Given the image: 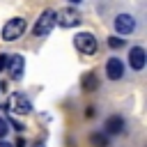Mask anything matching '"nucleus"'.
Masks as SVG:
<instances>
[{
    "instance_id": "obj_1",
    "label": "nucleus",
    "mask_w": 147,
    "mask_h": 147,
    "mask_svg": "<svg viewBox=\"0 0 147 147\" xmlns=\"http://www.w3.org/2000/svg\"><path fill=\"white\" fill-rule=\"evenodd\" d=\"M53 25H55V11H53V9H44L41 16L37 18L32 32H34V37H46V34L53 30Z\"/></svg>"
},
{
    "instance_id": "obj_2",
    "label": "nucleus",
    "mask_w": 147,
    "mask_h": 147,
    "mask_svg": "<svg viewBox=\"0 0 147 147\" xmlns=\"http://www.w3.org/2000/svg\"><path fill=\"white\" fill-rule=\"evenodd\" d=\"M25 32V18H9L7 23H5V28H2V39L5 41H14V39H18L21 34Z\"/></svg>"
},
{
    "instance_id": "obj_3",
    "label": "nucleus",
    "mask_w": 147,
    "mask_h": 147,
    "mask_svg": "<svg viewBox=\"0 0 147 147\" xmlns=\"http://www.w3.org/2000/svg\"><path fill=\"white\" fill-rule=\"evenodd\" d=\"M74 44H76V48H78L83 55H94L96 48H99L96 39H94L90 32H78V34L74 37Z\"/></svg>"
},
{
    "instance_id": "obj_4",
    "label": "nucleus",
    "mask_w": 147,
    "mask_h": 147,
    "mask_svg": "<svg viewBox=\"0 0 147 147\" xmlns=\"http://www.w3.org/2000/svg\"><path fill=\"white\" fill-rule=\"evenodd\" d=\"M55 23L60 28H74V25L80 23V14L76 9H71V7H64V9L55 11Z\"/></svg>"
},
{
    "instance_id": "obj_5",
    "label": "nucleus",
    "mask_w": 147,
    "mask_h": 147,
    "mask_svg": "<svg viewBox=\"0 0 147 147\" xmlns=\"http://www.w3.org/2000/svg\"><path fill=\"white\" fill-rule=\"evenodd\" d=\"M7 106H9V110H11V113H21V115H25V113H30V110H32L30 99H28V96H23V94H11Z\"/></svg>"
},
{
    "instance_id": "obj_6",
    "label": "nucleus",
    "mask_w": 147,
    "mask_h": 147,
    "mask_svg": "<svg viewBox=\"0 0 147 147\" xmlns=\"http://www.w3.org/2000/svg\"><path fill=\"white\" fill-rule=\"evenodd\" d=\"M115 30L119 34H131L136 30V18L131 14H117L115 16Z\"/></svg>"
},
{
    "instance_id": "obj_7",
    "label": "nucleus",
    "mask_w": 147,
    "mask_h": 147,
    "mask_svg": "<svg viewBox=\"0 0 147 147\" xmlns=\"http://www.w3.org/2000/svg\"><path fill=\"white\" fill-rule=\"evenodd\" d=\"M145 62H147V55H145V48H140V46H133V48L129 51V64H131V69H136V71H140V69L145 67Z\"/></svg>"
},
{
    "instance_id": "obj_8",
    "label": "nucleus",
    "mask_w": 147,
    "mask_h": 147,
    "mask_svg": "<svg viewBox=\"0 0 147 147\" xmlns=\"http://www.w3.org/2000/svg\"><path fill=\"white\" fill-rule=\"evenodd\" d=\"M23 69H25L23 55H9V60H7V71H9V76H11V78H21V76H23Z\"/></svg>"
},
{
    "instance_id": "obj_9",
    "label": "nucleus",
    "mask_w": 147,
    "mask_h": 147,
    "mask_svg": "<svg viewBox=\"0 0 147 147\" xmlns=\"http://www.w3.org/2000/svg\"><path fill=\"white\" fill-rule=\"evenodd\" d=\"M106 74H108L110 80H119L122 74H124V64H122L117 57H110V60L106 62Z\"/></svg>"
},
{
    "instance_id": "obj_10",
    "label": "nucleus",
    "mask_w": 147,
    "mask_h": 147,
    "mask_svg": "<svg viewBox=\"0 0 147 147\" xmlns=\"http://www.w3.org/2000/svg\"><path fill=\"white\" fill-rule=\"evenodd\" d=\"M122 129H124V119L119 115H113L106 119V133H119Z\"/></svg>"
},
{
    "instance_id": "obj_11",
    "label": "nucleus",
    "mask_w": 147,
    "mask_h": 147,
    "mask_svg": "<svg viewBox=\"0 0 147 147\" xmlns=\"http://www.w3.org/2000/svg\"><path fill=\"white\" fill-rule=\"evenodd\" d=\"M94 87H96V76L94 74H85L83 76V90L85 92H92Z\"/></svg>"
},
{
    "instance_id": "obj_12",
    "label": "nucleus",
    "mask_w": 147,
    "mask_h": 147,
    "mask_svg": "<svg viewBox=\"0 0 147 147\" xmlns=\"http://www.w3.org/2000/svg\"><path fill=\"white\" fill-rule=\"evenodd\" d=\"M90 145H92V147H108V138H106L103 133H94V136L90 138Z\"/></svg>"
},
{
    "instance_id": "obj_13",
    "label": "nucleus",
    "mask_w": 147,
    "mask_h": 147,
    "mask_svg": "<svg viewBox=\"0 0 147 147\" xmlns=\"http://www.w3.org/2000/svg\"><path fill=\"white\" fill-rule=\"evenodd\" d=\"M108 46H110V48H122V46H124V39H119V37H108Z\"/></svg>"
},
{
    "instance_id": "obj_14",
    "label": "nucleus",
    "mask_w": 147,
    "mask_h": 147,
    "mask_svg": "<svg viewBox=\"0 0 147 147\" xmlns=\"http://www.w3.org/2000/svg\"><path fill=\"white\" fill-rule=\"evenodd\" d=\"M7 131H9V129H7V119H5V117H0V140L7 136Z\"/></svg>"
},
{
    "instance_id": "obj_15",
    "label": "nucleus",
    "mask_w": 147,
    "mask_h": 147,
    "mask_svg": "<svg viewBox=\"0 0 147 147\" xmlns=\"http://www.w3.org/2000/svg\"><path fill=\"white\" fill-rule=\"evenodd\" d=\"M7 60H9V55L0 53V69H5V67H7Z\"/></svg>"
},
{
    "instance_id": "obj_16",
    "label": "nucleus",
    "mask_w": 147,
    "mask_h": 147,
    "mask_svg": "<svg viewBox=\"0 0 147 147\" xmlns=\"http://www.w3.org/2000/svg\"><path fill=\"white\" fill-rule=\"evenodd\" d=\"M11 126H14L16 131H23V124H21V122H16V119H11Z\"/></svg>"
},
{
    "instance_id": "obj_17",
    "label": "nucleus",
    "mask_w": 147,
    "mask_h": 147,
    "mask_svg": "<svg viewBox=\"0 0 147 147\" xmlns=\"http://www.w3.org/2000/svg\"><path fill=\"white\" fill-rule=\"evenodd\" d=\"M23 145H25V142H23V138H18V140H16V145H14V147H23Z\"/></svg>"
},
{
    "instance_id": "obj_18",
    "label": "nucleus",
    "mask_w": 147,
    "mask_h": 147,
    "mask_svg": "<svg viewBox=\"0 0 147 147\" xmlns=\"http://www.w3.org/2000/svg\"><path fill=\"white\" fill-rule=\"evenodd\" d=\"M0 147H14V145H9V142H5V140H0Z\"/></svg>"
},
{
    "instance_id": "obj_19",
    "label": "nucleus",
    "mask_w": 147,
    "mask_h": 147,
    "mask_svg": "<svg viewBox=\"0 0 147 147\" xmlns=\"http://www.w3.org/2000/svg\"><path fill=\"white\" fill-rule=\"evenodd\" d=\"M71 2H80V0H71Z\"/></svg>"
}]
</instances>
